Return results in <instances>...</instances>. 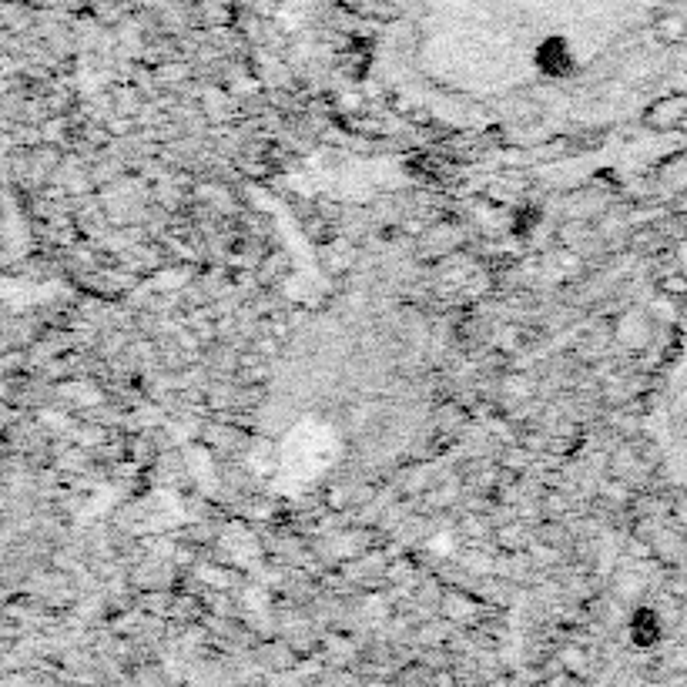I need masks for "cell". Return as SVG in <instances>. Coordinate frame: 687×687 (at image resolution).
Masks as SVG:
<instances>
[{
	"label": "cell",
	"mask_w": 687,
	"mask_h": 687,
	"mask_svg": "<svg viewBox=\"0 0 687 687\" xmlns=\"http://www.w3.org/2000/svg\"><path fill=\"white\" fill-rule=\"evenodd\" d=\"M654 37L661 44H681L687 37V17L684 14H661L654 21Z\"/></svg>",
	"instance_id": "cell-3"
},
{
	"label": "cell",
	"mask_w": 687,
	"mask_h": 687,
	"mask_svg": "<svg viewBox=\"0 0 687 687\" xmlns=\"http://www.w3.org/2000/svg\"><path fill=\"white\" fill-rule=\"evenodd\" d=\"M627 634H631V644L647 651V647H654L661 641L664 634V617L657 607H634L631 620H627Z\"/></svg>",
	"instance_id": "cell-2"
},
{
	"label": "cell",
	"mask_w": 687,
	"mask_h": 687,
	"mask_svg": "<svg viewBox=\"0 0 687 687\" xmlns=\"http://www.w3.org/2000/svg\"><path fill=\"white\" fill-rule=\"evenodd\" d=\"M403 228H406V235H413V238L426 232V225L423 222H413V218H409V222H403Z\"/></svg>",
	"instance_id": "cell-10"
},
{
	"label": "cell",
	"mask_w": 687,
	"mask_h": 687,
	"mask_svg": "<svg viewBox=\"0 0 687 687\" xmlns=\"http://www.w3.org/2000/svg\"><path fill=\"white\" fill-rule=\"evenodd\" d=\"M567 496L564 493H550L547 500H543V513H547V517H564L567 513Z\"/></svg>",
	"instance_id": "cell-8"
},
{
	"label": "cell",
	"mask_w": 687,
	"mask_h": 687,
	"mask_svg": "<svg viewBox=\"0 0 687 687\" xmlns=\"http://www.w3.org/2000/svg\"><path fill=\"white\" fill-rule=\"evenodd\" d=\"M671 517L681 523V530H687V496L684 493H677L674 496V503H671Z\"/></svg>",
	"instance_id": "cell-9"
},
{
	"label": "cell",
	"mask_w": 687,
	"mask_h": 687,
	"mask_svg": "<svg viewBox=\"0 0 687 687\" xmlns=\"http://www.w3.org/2000/svg\"><path fill=\"white\" fill-rule=\"evenodd\" d=\"M496 543H503L507 550H517L520 543H527V530H523V523H510V527H496Z\"/></svg>",
	"instance_id": "cell-5"
},
{
	"label": "cell",
	"mask_w": 687,
	"mask_h": 687,
	"mask_svg": "<svg viewBox=\"0 0 687 687\" xmlns=\"http://www.w3.org/2000/svg\"><path fill=\"white\" fill-rule=\"evenodd\" d=\"M681 114H684V104L681 101H661L651 111V121L657 124V128H671V124L681 121Z\"/></svg>",
	"instance_id": "cell-4"
},
{
	"label": "cell",
	"mask_w": 687,
	"mask_h": 687,
	"mask_svg": "<svg viewBox=\"0 0 687 687\" xmlns=\"http://www.w3.org/2000/svg\"><path fill=\"white\" fill-rule=\"evenodd\" d=\"M661 292L671 295V299H687V275L684 272H671L661 279Z\"/></svg>",
	"instance_id": "cell-7"
},
{
	"label": "cell",
	"mask_w": 687,
	"mask_h": 687,
	"mask_svg": "<svg viewBox=\"0 0 687 687\" xmlns=\"http://www.w3.org/2000/svg\"><path fill=\"white\" fill-rule=\"evenodd\" d=\"M590 661V654L584 651V647H564V651H560V667H564V671H570V674H577L580 667H584Z\"/></svg>",
	"instance_id": "cell-6"
},
{
	"label": "cell",
	"mask_w": 687,
	"mask_h": 687,
	"mask_svg": "<svg viewBox=\"0 0 687 687\" xmlns=\"http://www.w3.org/2000/svg\"><path fill=\"white\" fill-rule=\"evenodd\" d=\"M533 64H537V71L547 74V78H567V74H574L577 68V57L567 37L550 34V37H543L537 44V51H533Z\"/></svg>",
	"instance_id": "cell-1"
}]
</instances>
